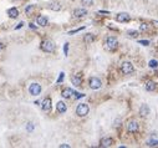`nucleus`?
<instances>
[{"mask_svg": "<svg viewBox=\"0 0 158 148\" xmlns=\"http://www.w3.org/2000/svg\"><path fill=\"white\" fill-rule=\"evenodd\" d=\"M118 47V41L115 36H108L105 41V49L107 51H115Z\"/></svg>", "mask_w": 158, "mask_h": 148, "instance_id": "obj_1", "label": "nucleus"}, {"mask_svg": "<svg viewBox=\"0 0 158 148\" xmlns=\"http://www.w3.org/2000/svg\"><path fill=\"white\" fill-rule=\"evenodd\" d=\"M88 111H90V107H88L87 103H80V105L76 107V115L80 117H85L88 115Z\"/></svg>", "mask_w": 158, "mask_h": 148, "instance_id": "obj_2", "label": "nucleus"}, {"mask_svg": "<svg viewBox=\"0 0 158 148\" xmlns=\"http://www.w3.org/2000/svg\"><path fill=\"white\" fill-rule=\"evenodd\" d=\"M41 49H42V51H45V52H52L55 50L54 41H51V40L42 41V42H41Z\"/></svg>", "mask_w": 158, "mask_h": 148, "instance_id": "obj_3", "label": "nucleus"}, {"mask_svg": "<svg viewBox=\"0 0 158 148\" xmlns=\"http://www.w3.org/2000/svg\"><path fill=\"white\" fill-rule=\"evenodd\" d=\"M133 71H135V67H133V65L131 62H128V61H125V62L121 65V72L123 75H129V74H132Z\"/></svg>", "mask_w": 158, "mask_h": 148, "instance_id": "obj_4", "label": "nucleus"}, {"mask_svg": "<svg viewBox=\"0 0 158 148\" xmlns=\"http://www.w3.org/2000/svg\"><path fill=\"white\" fill-rule=\"evenodd\" d=\"M88 85H90V88H92V90H98L102 86V82L98 77H91L90 81H88Z\"/></svg>", "mask_w": 158, "mask_h": 148, "instance_id": "obj_5", "label": "nucleus"}, {"mask_svg": "<svg viewBox=\"0 0 158 148\" xmlns=\"http://www.w3.org/2000/svg\"><path fill=\"white\" fill-rule=\"evenodd\" d=\"M139 129V125L137 121H128L127 122V131H128L129 133H136L137 131Z\"/></svg>", "mask_w": 158, "mask_h": 148, "instance_id": "obj_6", "label": "nucleus"}, {"mask_svg": "<svg viewBox=\"0 0 158 148\" xmlns=\"http://www.w3.org/2000/svg\"><path fill=\"white\" fill-rule=\"evenodd\" d=\"M29 92H30V95H33V96H37V95H40V92H41V86L39 84H31L29 86Z\"/></svg>", "mask_w": 158, "mask_h": 148, "instance_id": "obj_7", "label": "nucleus"}, {"mask_svg": "<svg viewBox=\"0 0 158 148\" xmlns=\"http://www.w3.org/2000/svg\"><path fill=\"white\" fill-rule=\"evenodd\" d=\"M116 20H117L118 23H127L131 20V15L127 13H119L116 15Z\"/></svg>", "mask_w": 158, "mask_h": 148, "instance_id": "obj_8", "label": "nucleus"}, {"mask_svg": "<svg viewBox=\"0 0 158 148\" xmlns=\"http://www.w3.org/2000/svg\"><path fill=\"white\" fill-rule=\"evenodd\" d=\"M87 15V10L84 9V8H80V9H76L74 11V16L75 18H77V19H81V18H84V16Z\"/></svg>", "mask_w": 158, "mask_h": 148, "instance_id": "obj_9", "label": "nucleus"}, {"mask_svg": "<svg viewBox=\"0 0 158 148\" xmlns=\"http://www.w3.org/2000/svg\"><path fill=\"white\" fill-rule=\"evenodd\" d=\"M41 108H42V111H45V112H49L51 110V98L50 97H47V98H45L42 101Z\"/></svg>", "mask_w": 158, "mask_h": 148, "instance_id": "obj_10", "label": "nucleus"}, {"mask_svg": "<svg viewBox=\"0 0 158 148\" xmlns=\"http://www.w3.org/2000/svg\"><path fill=\"white\" fill-rule=\"evenodd\" d=\"M71 82H72L75 86H81V84H82V75L81 74L74 75V76L71 77Z\"/></svg>", "mask_w": 158, "mask_h": 148, "instance_id": "obj_11", "label": "nucleus"}, {"mask_svg": "<svg viewBox=\"0 0 158 148\" xmlns=\"http://www.w3.org/2000/svg\"><path fill=\"white\" fill-rule=\"evenodd\" d=\"M113 144V139L110 138V137H105V138L101 139V142H100V146L101 147H111Z\"/></svg>", "mask_w": 158, "mask_h": 148, "instance_id": "obj_12", "label": "nucleus"}, {"mask_svg": "<svg viewBox=\"0 0 158 148\" xmlns=\"http://www.w3.org/2000/svg\"><path fill=\"white\" fill-rule=\"evenodd\" d=\"M139 115L142 116V117H147L149 115V107H148V105H142L141 106V108H139Z\"/></svg>", "mask_w": 158, "mask_h": 148, "instance_id": "obj_13", "label": "nucleus"}, {"mask_svg": "<svg viewBox=\"0 0 158 148\" xmlns=\"http://www.w3.org/2000/svg\"><path fill=\"white\" fill-rule=\"evenodd\" d=\"M36 23H37V25H40V26H46L47 25V18L44 15H39L36 19Z\"/></svg>", "mask_w": 158, "mask_h": 148, "instance_id": "obj_14", "label": "nucleus"}, {"mask_svg": "<svg viewBox=\"0 0 158 148\" xmlns=\"http://www.w3.org/2000/svg\"><path fill=\"white\" fill-rule=\"evenodd\" d=\"M56 110H57V112L59 113H65L66 112V103H64L62 101H60V102H57V105H56Z\"/></svg>", "mask_w": 158, "mask_h": 148, "instance_id": "obj_15", "label": "nucleus"}, {"mask_svg": "<svg viewBox=\"0 0 158 148\" xmlns=\"http://www.w3.org/2000/svg\"><path fill=\"white\" fill-rule=\"evenodd\" d=\"M61 95H62L64 98H70L72 95H75V91L71 90L70 87H67V88H65V90L62 91V94H61Z\"/></svg>", "mask_w": 158, "mask_h": 148, "instance_id": "obj_16", "label": "nucleus"}, {"mask_svg": "<svg viewBox=\"0 0 158 148\" xmlns=\"http://www.w3.org/2000/svg\"><path fill=\"white\" fill-rule=\"evenodd\" d=\"M8 15L10 16V18H18L19 16V11H18V9L16 8H10L9 10H8Z\"/></svg>", "mask_w": 158, "mask_h": 148, "instance_id": "obj_17", "label": "nucleus"}, {"mask_svg": "<svg viewBox=\"0 0 158 148\" xmlns=\"http://www.w3.org/2000/svg\"><path fill=\"white\" fill-rule=\"evenodd\" d=\"M146 90L148 91V92L154 91V90H156V84H154L153 81H148V82L146 84Z\"/></svg>", "mask_w": 158, "mask_h": 148, "instance_id": "obj_18", "label": "nucleus"}, {"mask_svg": "<svg viewBox=\"0 0 158 148\" xmlns=\"http://www.w3.org/2000/svg\"><path fill=\"white\" fill-rule=\"evenodd\" d=\"M94 40H95V35H94V34H86L85 37H84V41H85L86 44H91Z\"/></svg>", "mask_w": 158, "mask_h": 148, "instance_id": "obj_19", "label": "nucleus"}, {"mask_svg": "<svg viewBox=\"0 0 158 148\" xmlns=\"http://www.w3.org/2000/svg\"><path fill=\"white\" fill-rule=\"evenodd\" d=\"M149 27H151V25H148L147 23H142L139 25V30H141V31H148Z\"/></svg>", "mask_w": 158, "mask_h": 148, "instance_id": "obj_20", "label": "nucleus"}, {"mask_svg": "<svg viewBox=\"0 0 158 148\" xmlns=\"http://www.w3.org/2000/svg\"><path fill=\"white\" fill-rule=\"evenodd\" d=\"M49 8H50V9H52V10H60V9H61V6H60L59 3H52V4H50V5H49Z\"/></svg>", "mask_w": 158, "mask_h": 148, "instance_id": "obj_21", "label": "nucleus"}, {"mask_svg": "<svg viewBox=\"0 0 158 148\" xmlns=\"http://www.w3.org/2000/svg\"><path fill=\"white\" fill-rule=\"evenodd\" d=\"M34 127H35V126H34L33 122H27V123H26V131H27V132H33V131H34Z\"/></svg>", "mask_w": 158, "mask_h": 148, "instance_id": "obj_22", "label": "nucleus"}, {"mask_svg": "<svg viewBox=\"0 0 158 148\" xmlns=\"http://www.w3.org/2000/svg\"><path fill=\"white\" fill-rule=\"evenodd\" d=\"M81 4L86 5V6H91L94 4V0H81Z\"/></svg>", "mask_w": 158, "mask_h": 148, "instance_id": "obj_23", "label": "nucleus"}, {"mask_svg": "<svg viewBox=\"0 0 158 148\" xmlns=\"http://www.w3.org/2000/svg\"><path fill=\"white\" fill-rule=\"evenodd\" d=\"M147 146H149V147H154V146H158V141H153V139H151L147 142Z\"/></svg>", "mask_w": 158, "mask_h": 148, "instance_id": "obj_24", "label": "nucleus"}, {"mask_svg": "<svg viewBox=\"0 0 158 148\" xmlns=\"http://www.w3.org/2000/svg\"><path fill=\"white\" fill-rule=\"evenodd\" d=\"M148 65H149V67H152V68H156L157 66H158V62L156 60H151L149 62H148Z\"/></svg>", "mask_w": 158, "mask_h": 148, "instance_id": "obj_25", "label": "nucleus"}, {"mask_svg": "<svg viewBox=\"0 0 158 148\" xmlns=\"http://www.w3.org/2000/svg\"><path fill=\"white\" fill-rule=\"evenodd\" d=\"M128 36L135 39V37L138 36V31H135V30H132V31H128Z\"/></svg>", "mask_w": 158, "mask_h": 148, "instance_id": "obj_26", "label": "nucleus"}, {"mask_svg": "<svg viewBox=\"0 0 158 148\" xmlns=\"http://www.w3.org/2000/svg\"><path fill=\"white\" fill-rule=\"evenodd\" d=\"M85 27L82 26V27H78V29H76V30H72V31H68V35H72V34H76V33H78V31H81V30H84Z\"/></svg>", "mask_w": 158, "mask_h": 148, "instance_id": "obj_27", "label": "nucleus"}, {"mask_svg": "<svg viewBox=\"0 0 158 148\" xmlns=\"http://www.w3.org/2000/svg\"><path fill=\"white\" fill-rule=\"evenodd\" d=\"M139 44H141V45L148 46V45H149V41H147V40H139Z\"/></svg>", "mask_w": 158, "mask_h": 148, "instance_id": "obj_28", "label": "nucleus"}, {"mask_svg": "<svg viewBox=\"0 0 158 148\" xmlns=\"http://www.w3.org/2000/svg\"><path fill=\"white\" fill-rule=\"evenodd\" d=\"M64 72H61V74H60V76H59V80H57L56 82H57V84H60V82H62V80H64Z\"/></svg>", "mask_w": 158, "mask_h": 148, "instance_id": "obj_29", "label": "nucleus"}, {"mask_svg": "<svg viewBox=\"0 0 158 148\" xmlns=\"http://www.w3.org/2000/svg\"><path fill=\"white\" fill-rule=\"evenodd\" d=\"M33 9H34V5H29V6H27V8L25 9V13H26V14H29V13Z\"/></svg>", "mask_w": 158, "mask_h": 148, "instance_id": "obj_30", "label": "nucleus"}, {"mask_svg": "<svg viewBox=\"0 0 158 148\" xmlns=\"http://www.w3.org/2000/svg\"><path fill=\"white\" fill-rule=\"evenodd\" d=\"M64 52H65V55H67V52H68V44L67 42L65 44V46H64Z\"/></svg>", "mask_w": 158, "mask_h": 148, "instance_id": "obj_31", "label": "nucleus"}, {"mask_svg": "<svg viewBox=\"0 0 158 148\" xmlns=\"http://www.w3.org/2000/svg\"><path fill=\"white\" fill-rule=\"evenodd\" d=\"M84 94H78V92H75V97L76 98H81V97H84Z\"/></svg>", "mask_w": 158, "mask_h": 148, "instance_id": "obj_32", "label": "nucleus"}, {"mask_svg": "<svg viewBox=\"0 0 158 148\" xmlns=\"http://www.w3.org/2000/svg\"><path fill=\"white\" fill-rule=\"evenodd\" d=\"M23 25H24V23H20V24H19V25H18V26H16V27H15V29H20V27H21Z\"/></svg>", "mask_w": 158, "mask_h": 148, "instance_id": "obj_33", "label": "nucleus"}, {"mask_svg": "<svg viewBox=\"0 0 158 148\" xmlns=\"http://www.w3.org/2000/svg\"><path fill=\"white\" fill-rule=\"evenodd\" d=\"M60 147H66V148H68L70 146H68V144H66V143H64V144H60Z\"/></svg>", "mask_w": 158, "mask_h": 148, "instance_id": "obj_34", "label": "nucleus"}, {"mask_svg": "<svg viewBox=\"0 0 158 148\" xmlns=\"http://www.w3.org/2000/svg\"><path fill=\"white\" fill-rule=\"evenodd\" d=\"M98 13H101V14H108V11H105V10H100Z\"/></svg>", "mask_w": 158, "mask_h": 148, "instance_id": "obj_35", "label": "nucleus"}, {"mask_svg": "<svg viewBox=\"0 0 158 148\" xmlns=\"http://www.w3.org/2000/svg\"><path fill=\"white\" fill-rule=\"evenodd\" d=\"M4 49V45H3V42H0V50Z\"/></svg>", "mask_w": 158, "mask_h": 148, "instance_id": "obj_36", "label": "nucleus"}]
</instances>
